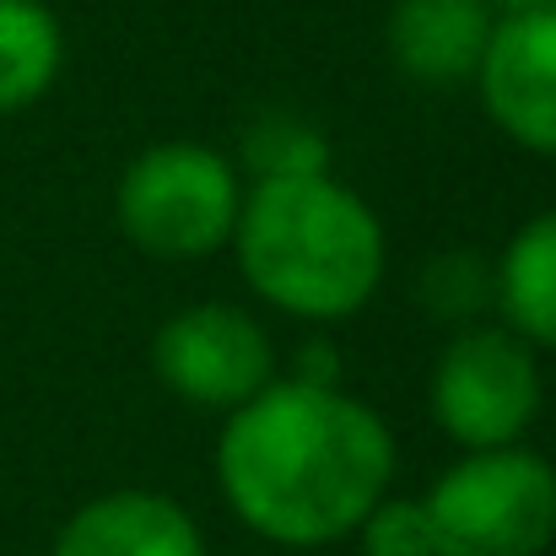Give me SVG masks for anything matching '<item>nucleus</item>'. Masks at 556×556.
Returning <instances> with one entry per match:
<instances>
[{
    "instance_id": "obj_3",
    "label": "nucleus",
    "mask_w": 556,
    "mask_h": 556,
    "mask_svg": "<svg viewBox=\"0 0 556 556\" xmlns=\"http://www.w3.org/2000/svg\"><path fill=\"white\" fill-rule=\"evenodd\" d=\"M421 503L438 556H541L556 541V470L519 443L470 448Z\"/></svg>"
},
{
    "instance_id": "obj_15",
    "label": "nucleus",
    "mask_w": 556,
    "mask_h": 556,
    "mask_svg": "<svg viewBox=\"0 0 556 556\" xmlns=\"http://www.w3.org/2000/svg\"><path fill=\"white\" fill-rule=\"evenodd\" d=\"M292 378H298V383H319V389H330V383L341 378V357H336V346H330V341H308V346L298 352Z\"/></svg>"
},
{
    "instance_id": "obj_1",
    "label": "nucleus",
    "mask_w": 556,
    "mask_h": 556,
    "mask_svg": "<svg viewBox=\"0 0 556 556\" xmlns=\"http://www.w3.org/2000/svg\"><path fill=\"white\" fill-rule=\"evenodd\" d=\"M394 438L383 416L341 383H265L216 438V481L227 508L276 546L308 552L357 535L389 492Z\"/></svg>"
},
{
    "instance_id": "obj_11",
    "label": "nucleus",
    "mask_w": 556,
    "mask_h": 556,
    "mask_svg": "<svg viewBox=\"0 0 556 556\" xmlns=\"http://www.w3.org/2000/svg\"><path fill=\"white\" fill-rule=\"evenodd\" d=\"M65 60L60 22L43 0H0V114L38 103Z\"/></svg>"
},
{
    "instance_id": "obj_6",
    "label": "nucleus",
    "mask_w": 556,
    "mask_h": 556,
    "mask_svg": "<svg viewBox=\"0 0 556 556\" xmlns=\"http://www.w3.org/2000/svg\"><path fill=\"white\" fill-rule=\"evenodd\" d=\"M152 368L163 389L205 410H238L265 383H276L270 336L232 303H200L174 314L152 341Z\"/></svg>"
},
{
    "instance_id": "obj_8",
    "label": "nucleus",
    "mask_w": 556,
    "mask_h": 556,
    "mask_svg": "<svg viewBox=\"0 0 556 556\" xmlns=\"http://www.w3.org/2000/svg\"><path fill=\"white\" fill-rule=\"evenodd\" d=\"M492 27L497 16L486 0H394L389 54L416 87H459L476 81Z\"/></svg>"
},
{
    "instance_id": "obj_12",
    "label": "nucleus",
    "mask_w": 556,
    "mask_h": 556,
    "mask_svg": "<svg viewBox=\"0 0 556 556\" xmlns=\"http://www.w3.org/2000/svg\"><path fill=\"white\" fill-rule=\"evenodd\" d=\"M238 163L243 174H254V185L270 179H308V174H330V141L292 114H260L243 136H238Z\"/></svg>"
},
{
    "instance_id": "obj_9",
    "label": "nucleus",
    "mask_w": 556,
    "mask_h": 556,
    "mask_svg": "<svg viewBox=\"0 0 556 556\" xmlns=\"http://www.w3.org/2000/svg\"><path fill=\"white\" fill-rule=\"evenodd\" d=\"M54 556H205V541L174 497L130 486L81 503L65 519Z\"/></svg>"
},
{
    "instance_id": "obj_10",
    "label": "nucleus",
    "mask_w": 556,
    "mask_h": 556,
    "mask_svg": "<svg viewBox=\"0 0 556 556\" xmlns=\"http://www.w3.org/2000/svg\"><path fill=\"white\" fill-rule=\"evenodd\" d=\"M492 298L508 314V330L530 346H556V211L525 222L492 270Z\"/></svg>"
},
{
    "instance_id": "obj_2",
    "label": "nucleus",
    "mask_w": 556,
    "mask_h": 556,
    "mask_svg": "<svg viewBox=\"0 0 556 556\" xmlns=\"http://www.w3.org/2000/svg\"><path fill=\"white\" fill-rule=\"evenodd\" d=\"M232 249L243 281L308 325L357 314L383 281V227L368 200L330 174L254 185L243 194Z\"/></svg>"
},
{
    "instance_id": "obj_13",
    "label": "nucleus",
    "mask_w": 556,
    "mask_h": 556,
    "mask_svg": "<svg viewBox=\"0 0 556 556\" xmlns=\"http://www.w3.org/2000/svg\"><path fill=\"white\" fill-rule=\"evenodd\" d=\"M357 535H363V556H438L421 497H378L363 514Z\"/></svg>"
},
{
    "instance_id": "obj_4",
    "label": "nucleus",
    "mask_w": 556,
    "mask_h": 556,
    "mask_svg": "<svg viewBox=\"0 0 556 556\" xmlns=\"http://www.w3.org/2000/svg\"><path fill=\"white\" fill-rule=\"evenodd\" d=\"M125 238L152 260H205L222 243H232L243 185L238 163H227L211 147L163 141L147 147L114 194Z\"/></svg>"
},
{
    "instance_id": "obj_14",
    "label": "nucleus",
    "mask_w": 556,
    "mask_h": 556,
    "mask_svg": "<svg viewBox=\"0 0 556 556\" xmlns=\"http://www.w3.org/2000/svg\"><path fill=\"white\" fill-rule=\"evenodd\" d=\"M427 308L438 314V319H465V314H476L486 298H492V276L481 270V260L476 254H438L432 265H427Z\"/></svg>"
},
{
    "instance_id": "obj_5",
    "label": "nucleus",
    "mask_w": 556,
    "mask_h": 556,
    "mask_svg": "<svg viewBox=\"0 0 556 556\" xmlns=\"http://www.w3.org/2000/svg\"><path fill=\"white\" fill-rule=\"evenodd\" d=\"M432 416L470 448H508L541 416V368L525 336L476 325L459 330L432 368Z\"/></svg>"
},
{
    "instance_id": "obj_16",
    "label": "nucleus",
    "mask_w": 556,
    "mask_h": 556,
    "mask_svg": "<svg viewBox=\"0 0 556 556\" xmlns=\"http://www.w3.org/2000/svg\"><path fill=\"white\" fill-rule=\"evenodd\" d=\"M486 5L508 16V11H541V5H556V0H486Z\"/></svg>"
},
{
    "instance_id": "obj_7",
    "label": "nucleus",
    "mask_w": 556,
    "mask_h": 556,
    "mask_svg": "<svg viewBox=\"0 0 556 556\" xmlns=\"http://www.w3.org/2000/svg\"><path fill=\"white\" fill-rule=\"evenodd\" d=\"M476 87L508 141L556 157V5L508 11L492 27Z\"/></svg>"
}]
</instances>
